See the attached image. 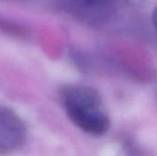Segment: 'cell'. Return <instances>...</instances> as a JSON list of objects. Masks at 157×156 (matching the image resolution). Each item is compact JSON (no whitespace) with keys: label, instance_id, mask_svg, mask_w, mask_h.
<instances>
[{"label":"cell","instance_id":"cell-1","mask_svg":"<svg viewBox=\"0 0 157 156\" xmlns=\"http://www.w3.org/2000/svg\"><path fill=\"white\" fill-rule=\"evenodd\" d=\"M67 116L80 130L92 136H102L110 127L98 92L83 86H70L63 94Z\"/></svg>","mask_w":157,"mask_h":156},{"label":"cell","instance_id":"cell-2","mask_svg":"<svg viewBox=\"0 0 157 156\" xmlns=\"http://www.w3.org/2000/svg\"><path fill=\"white\" fill-rule=\"evenodd\" d=\"M27 139L24 121L14 111L0 107V154H9L22 147Z\"/></svg>","mask_w":157,"mask_h":156},{"label":"cell","instance_id":"cell-3","mask_svg":"<svg viewBox=\"0 0 157 156\" xmlns=\"http://www.w3.org/2000/svg\"><path fill=\"white\" fill-rule=\"evenodd\" d=\"M74 6L83 10H95L102 7L109 0H69Z\"/></svg>","mask_w":157,"mask_h":156},{"label":"cell","instance_id":"cell-4","mask_svg":"<svg viewBox=\"0 0 157 156\" xmlns=\"http://www.w3.org/2000/svg\"><path fill=\"white\" fill-rule=\"evenodd\" d=\"M0 29H5L6 32H12L14 34L22 33V30H20V29L18 27H17L14 24L7 22L4 19H1V18H0Z\"/></svg>","mask_w":157,"mask_h":156},{"label":"cell","instance_id":"cell-5","mask_svg":"<svg viewBox=\"0 0 157 156\" xmlns=\"http://www.w3.org/2000/svg\"><path fill=\"white\" fill-rule=\"evenodd\" d=\"M153 24L157 32V6L155 8L154 13H153Z\"/></svg>","mask_w":157,"mask_h":156},{"label":"cell","instance_id":"cell-6","mask_svg":"<svg viewBox=\"0 0 157 156\" xmlns=\"http://www.w3.org/2000/svg\"><path fill=\"white\" fill-rule=\"evenodd\" d=\"M129 1L132 4H144L147 0H129Z\"/></svg>","mask_w":157,"mask_h":156}]
</instances>
